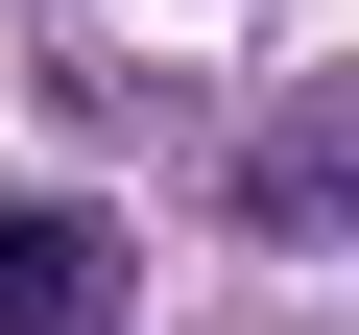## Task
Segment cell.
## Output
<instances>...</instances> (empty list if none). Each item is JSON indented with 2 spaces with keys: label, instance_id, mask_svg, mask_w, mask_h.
<instances>
[{
  "label": "cell",
  "instance_id": "cell-1",
  "mask_svg": "<svg viewBox=\"0 0 359 335\" xmlns=\"http://www.w3.org/2000/svg\"><path fill=\"white\" fill-rule=\"evenodd\" d=\"M0 335H120V216L96 192H0Z\"/></svg>",
  "mask_w": 359,
  "mask_h": 335
},
{
  "label": "cell",
  "instance_id": "cell-2",
  "mask_svg": "<svg viewBox=\"0 0 359 335\" xmlns=\"http://www.w3.org/2000/svg\"><path fill=\"white\" fill-rule=\"evenodd\" d=\"M240 216H287V240H359V120H287V144L240 168Z\"/></svg>",
  "mask_w": 359,
  "mask_h": 335
}]
</instances>
